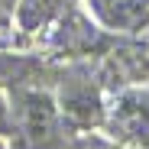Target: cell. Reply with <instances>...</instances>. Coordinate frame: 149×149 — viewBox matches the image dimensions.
I'll use <instances>...</instances> for the list:
<instances>
[{
    "mask_svg": "<svg viewBox=\"0 0 149 149\" xmlns=\"http://www.w3.org/2000/svg\"><path fill=\"white\" fill-rule=\"evenodd\" d=\"M55 3L58 0H26V3H23V23H42L49 13L55 10Z\"/></svg>",
    "mask_w": 149,
    "mask_h": 149,
    "instance_id": "cell-2",
    "label": "cell"
},
{
    "mask_svg": "<svg viewBox=\"0 0 149 149\" xmlns=\"http://www.w3.org/2000/svg\"><path fill=\"white\" fill-rule=\"evenodd\" d=\"M3 127H7V107H3V101H0V133H3Z\"/></svg>",
    "mask_w": 149,
    "mask_h": 149,
    "instance_id": "cell-3",
    "label": "cell"
},
{
    "mask_svg": "<svg viewBox=\"0 0 149 149\" xmlns=\"http://www.w3.org/2000/svg\"><path fill=\"white\" fill-rule=\"evenodd\" d=\"M94 10L110 26H136L146 19L149 3L146 0H94Z\"/></svg>",
    "mask_w": 149,
    "mask_h": 149,
    "instance_id": "cell-1",
    "label": "cell"
}]
</instances>
